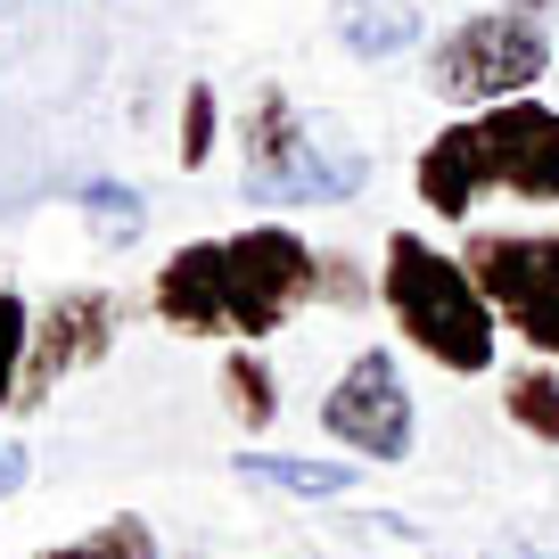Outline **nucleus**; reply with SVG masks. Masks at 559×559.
Returning a JSON list of instances; mask_svg holds the SVG:
<instances>
[{
  "mask_svg": "<svg viewBox=\"0 0 559 559\" xmlns=\"http://www.w3.org/2000/svg\"><path fill=\"white\" fill-rule=\"evenodd\" d=\"M412 198L444 230H469L486 198L559 214V99L526 91L477 116H444L412 157Z\"/></svg>",
  "mask_w": 559,
  "mask_h": 559,
  "instance_id": "nucleus-1",
  "label": "nucleus"
},
{
  "mask_svg": "<svg viewBox=\"0 0 559 559\" xmlns=\"http://www.w3.org/2000/svg\"><path fill=\"white\" fill-rule=\"evenodd\" d=\"M379 305H386V330H395L419 362H437L444 379H493V370H502L510 330H502V313H493V297L477 288L461 247L428 239V230H412V223L386 230Z\"/></svg>",
  "mask_w": 559,
  "mask_h": 559,
  "instance_id": "nucleus-2",
  "label": "nucleus"
},
{
  "mask_svg": "<svg viewBox=\"0 0 559 559\" xmlns=\"http://www.w3.org/2000/svg\"><path fill=\"white\" fill-rule=\"evenodd\" d=\"M239 190L263 214H305V206H346L370 190V157L362 148H330L305 123V107L280 83H255L239 116Z\"/></svg>",
  "mask_w": 559,
  "mask_h": 559,
  "instance_id": "nucleus-3",
  "label": "nucleus"
},
{
  "mask_svg": "<svg viewBox=\"0 0 559 559\" xmlns=\"http://www.w3.org/2000/svg\"><path fill=\"white\" fill-rule=\"evenodd\" d=\"M551 67H559L551 25L519 17L510 0H493V9H469V17H453L444 34H428V58H419L428 91H437L453 116H477V107L526 99V91L551 83Z\"/></svg>",
  "mask_w": 559,
  "mask_h": 559,
  "instance_id": "nucleus-4",
  "label": "nucleus"
},
{
  "mask_svg": "<svg viewBox=\"0 0 559 559\" xmlns=\"http://www.w3.org/2000/svg\"><path fill=\"white\" fill-rule=\"evenodd\" d=\"M214 272H223V330L230 346H263L280 337L305 305H321V247L297 223H239L214 239Z\"/></svg>",
  "mask_w": 559,
  "mask_h": 559,
  "instance_id": "nucleus-5",
  "label": "nucleus"
},
{
  "mask_svg": "<svg viewBox=\"0 0 559 559\" xmlns=\"http://www.w3.org/2000/svg\"><path fill=\"white\" fill-rule=\"evenodd\" d=\"M461 255H469L477 288L493 297L510 346L559 362V223L526 230V223H469L461 230Z\"/></svg>",
  "mask_w": 559,
  "mask_h": 559,
  "instance_id": "nucleus-6",
  "label": "nucleus"
},
{
  "mask_svg": "<svg viewBox=\"0 0 559 559\" xmlns=\"http://www.w3.org/2000/svg\"><path fill=\"white\" fill-rule=\"evenodd\" d=\"M321 437L362 469H395L419 444V395L403 379L395 346H354L346 370L321 386Z\"/></svg>",
  "mask_w": 559,
  "mask_h": 559,
  "instance_id": "nucleus-7",
  "label": "nucleus"
},
{
  "mask_svg": "<svg viewBox=\"0 0 559 559\" xmlns=\"http://www.w3.org/2000/svg\"><path fill=\"white\" fill-rule=\"evenodd\" d=\"M116 321H123V305L107 297V288H67V297L41 305L34 313V346H25V379H17V412H41L74 370L107 362Z\"/></svg>",
  "mask_w": 559,
  "mask_h": 559,
  "instance_id": "nucleus-8",
  "label": "nucleus"
},
{
  "mask_svg": "<svg viewBox=\"0 0 559 559\" xmlns=\"http://www.w3.org/2000/svg\"><path fill=\"white\" fill-rule=\"evenodd\" d=\"M148 313L174 337H230L223 330V272H214V239H181L148 280Z\"/></svg>",
  "mask_w": 559,
  "mask_h": 559,
  "instance_id": "nucleus-9",
  "label": "nucleus"
},
{
  "mask_svg": "<svg viewBox=\"0 0 559 559\" xmlns=\"http://www.w3.org/2000/svg\"><path fill=\"white\" fill-rule=\"evenodd\" d=\"M230 469H239L247 486L288 493V502H346V493H362V461H346V453H272V444H239Z\"/></svg>",
  "mask_w": 559,
  "mask_h": 559,
  "instance_id": "nucleus-10",
  "label": "nucleus"
},
{
  "mask_svg": "<svg viewBox=\"0 0 559 559\" xmlns=\"http://www.w3.org/2000/svg\"><path fill=\"white\" fill-rule=\"evenodd\" d=\"M502 379V419L519 428L526 444H551L559 453V362H543V354H519L510 370H493Z\"/></svg>",
  "mask_w": 559,
  "mask_h": 559,
  "instance_id": "nucleus-11",
  "label": "nucleus"
},
{
  "mask_svg": "<svg viewBox=\"0 0 559 559\" xmlns=\"http://www.w3.org/2000/svg\"><path fill=\"white\" fill-rule=\"evenodd\" d=\"M337 41H346L362 67H379V58H403L428 41V25H419L412 0H346V17H337Z\"/></svg>",
  "mask_w": 559,
  "mask_h": 559,
  "instance_id": "nucleus-12",
  "label": "nucleus"
},
{
  "mask_svg": "<svg viewBox=\"0 0 559 559\" xmlns=\"http://www.w3.org/2000/svg\"><path fill=\"white\" fill-rule=\"evenodd\" d=\"M214 386H223V412L239 419V428H272L280 419V370L263 346H223V370H214Z\"/></svg>",
  "mask_w": 559,
  "mask_h": 559,
  "instance_id": "nucleus-13",
  "label": "nucleus"
},
{
  "mask_svg": "<svg viewBox=\"0 0 559 559\" xmlns=\"http://www.w3.org/2000/svg\"><path fill=\"white\" fill-rule=\"evenodd\" d=\"M214 148H223V91H214V83H190V91H181V132H174L181 174H206Z\"/></svg>",
  "mask_w": 559,
  "mask_h": 559,
  "instance_id": "nucleus-14",
  "label": "nucleus"
},
{
  "mask_svg": "<svg viewBox=\"0 0 559 559\" xmlns=\"http://www.w3.org/2000/svg\"><path fill=\"white\" fill-rule=\"evenodd\" d=\"M321 305H337V313L379 305V263L346 255V247H321Z\"/></svg>",
  "mask_w": 559,
  "mask_h": 559,
  "instance_id": "nucleus-15",
  "label": "nucleus"
},
{
  "mask_svg": "<svg viewBox=\"0 0 559 559\" xmlns=\"http://www.w3.org/2000/svg\"><path fill=\"white\" fill-rule=\"evenodd\" d=\"M25 346H34V305H25L17 288H0V412H17Z\"/></svg>",
  "mask_w": 559,
  "mask_h": 559,
  "instance_id": "nucleus-16",
  "label": "nucleus"
},
{
  "mask_svg": "<svg viewBox=\"0 0 559 559\" xmlns=\"http://www.w3.org/2000/svg\"><path fill=\"white\" fill-rule=\"evenodd\" d=\"M83 551H91V559H165V551H157V526L140 519V510H116V519H99V526L83 535Z\"/></svg>",
  "mask_w": 559,
  "mask_h": 559,
  "instance_id": "nucleus-17",
  "label": "nucleus"
},
{
  "mask_svg": "<svg viewBox=\"0 0 559 559\" xmlns=\"http://www.w3.org/2000/svg\"><path fill=\"white\" fill-rule=\"evenodd\" d=\"M83 214H91V223H99V239H140V214H148V206H140V190H116V181H91V190H83Z\"/></svg>",
  "mask_w": 559,
  "mask_h": 559,
  "instance_id": "nucleus-18",
  "label": "nucleus"
},
{
  "mask_svg": "<svg viewBox=\"0 0 559 559\" xmlns=\"http://www.w3.org/2000/svg\"><path fill=\"white\" fill-rule=\"evenodd\" d=\"M25 469H34V453H25V444H0V502L25 486Z\"/></svg>",
  "mask_w": 559,
  "mask_h": 559,
  "instance_id": "nucleus-19",
  "label": "nucleus"
},
{
  "mask_svg": "<svg viewBox=\"0 0 559 559\" xmlns=\"http://www.w3.org/2000/svg\"><path fill=\"white\" fill-rule=\"evenodd\" d=\"M510 9H519V17H535V25H551V17H559V0H510Z\"/></svg>",
  "mask_w": 559,
  "mask_h": 559,
  "instance_id": "nucleus-20",
  "label": "nucleus"
},
{
  "mask_svg": "<svg viewBox=\"0 0 559 559\" xmlns=\"http://www.w3.org/2000/svg\"><path fill=\"white\" fill-rule=\"evenodd\" d=\"M486 559H543L535 543H502V551H486Z\"/></svg>",
  "mask_w": 559,
  "mask_h": 559,
  "instance_id": "nucleus-21",
  "label": "nucleus"
},
{
  "mask_svg": "<svg viewBox=\"0 0 559 559\" xmlns=\"http://www.w3.org/2000/svg\"><path fill=\"white\" fill-rule=\"evenodd\" d=\"M41 559H91V551H83V543H58V551H41Z\"/></svg>",
  "mask_w": 559,
  "mask_h": 559,
  "instance_id": "nucleus-22",
  "label": "nucleus"
},
{
  "mask_svg": "<svg viewBox=\"0 0 559 559\" xmlns=\"http://www.w3.org/2000/svg\"><path fill=\"white\" fill-rule=\"evenodd\" d=\"M551 99H559V67H551Z\"/></svg>",
  "mask_w": 559,
  "mask_h": 559,
  "instance_id": "nucleus-23",
  "label": "nucleus"
}]
</instances>
